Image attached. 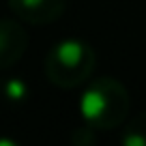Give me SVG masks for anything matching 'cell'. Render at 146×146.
Here are the masks:
<instances>
[]
</instances>
